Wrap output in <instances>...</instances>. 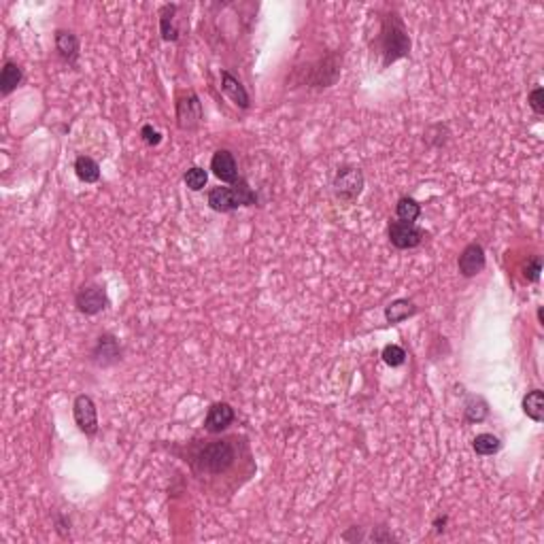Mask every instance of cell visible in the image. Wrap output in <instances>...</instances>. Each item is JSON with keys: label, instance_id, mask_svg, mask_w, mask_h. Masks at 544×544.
Segmentation results:
<instances>
[{"label": "cell", "instance_id": "cell-14", "mask_svg": "<svg viewBox=\"0 0 544 544\" xmlns=\"http://www.w3.org/2000/svg\"><path fill=\"white\" fill-rule=\"evenodd\" d=\"M56 47H58L60 56H62L66 62H70V64L77 62V58H79V38H77L75 32L58 30V32H56Z\"/></svg>", "mask_w": 544, "mask_h": 544}, {"label": "cell", "instance_id": "cell-15", "mask_svg": "<svg viewBox=\"0 0 544 544\" xmlns=\"http://www.w3.org/2000/svg\"><path fill=\"white\" fill-rule=\"evenodd\" d=\"M523 412L531 421L542 423L544 421V394L542 389H531L523 398Z\"/></svg>", "mask_w": 544, "mask_h": 544}, {"label": "cell", "instance_id": "cell-2", "mask_svg": "<svg viewBox=\"0 0 544 544\" xmlns=\"http://www.w3.org/2000/svg\"><path fill=\"white\" fill-rule=\"evenodd\" d=\"M256 202L258 196L244 179H238L232 187H213L208 192V206L217 213H230L238 206H251Z\"/></svg>", "mask_w": 544, "mask_h": 544}, {"label": "cell", "instance_id": "cell-21", "mask_svg": "<svg viewBox=\"0 0 544 544\" xmlns=\"http://www.w3.org/2000/svg\"><path fill=\"white\" fill-rule=\"evenodd\" d=\"M464 414H466V419H468V421H472V423H481V421L485 419V417L489 414V406H487V402H485L483 398L472 396V398L466 402Z\"/></svg>", "mask_w": 544, "mask_h": 544}, {"label": "cell", "instance_id": "cell-22", "mask_svg": "<svg viewBox=\"0 0 544 544\" xmlns=\"http://www.w3.org/2000/svg\"><path fill=\"white\" fill-rule=\"evenodd\" d=\"M472 449L479 453V455H493L502 449V442L497 436L493 434H479L474 440H472Z\"/></svg>", "mask_w": 544, "mask_h": 544}, {"label": "cell", "instance_id": "cell-27", "mask_svg": "<svg viewBox=\"0 0 544 544\" xmlns=\"http://www.w3.org/2000/svg\"><path fill=\"white\" fill-rule=\"evenodd\" d=\"M141 137H143V141H145V145H149V147H155V145H160L162 143V134L153 128V125H143V130H141Z\"/></svg>", "mask_w": 544, "mask_h": 544}, {"label": "cell", "instance_id": "cell-10", "mask_svg": "<svg viewBox=\"0 0 544 544\" xmlns=\"http://www.w3.org/2000/svg\"><path fill=\"white\" fill-rule=\"evenodd\" d=\"M234 421V408L228 402H215L206 412L204 419V430L211 434H219L224 432L230 423Z\"/></svg>", "mask_w": 544, "mask_h": 544}, {"label": "cell", "instance_id": "cell-12", "mask_svg": "<svg viewBox=\"0 0 544 544\" xmlns=\"http://www.w3.org/2000/svg\"><path fill=\"white\" fill-rule=\"evenodd\" d=\"M92 359L100 366H109L113 362L119 359V345H117V339L111 336V334H102V336L98 339V345L96 349L92 351Z\"/></svg>", "mask_w": 544, "mask_h": 544}, {"label": "cell", "instance_id": "cell-25", "mask_svg": "<svg viewBox=\"0 0 544 544\" xmlns=\"http://www.w3.org/2000/svg\"><path fill=\"white\" fill-rule=\"evenodd\" d=\"M540 272H542V266H540V258H538V256L529 258V260H527V264H525V268H523V277H525L527 281L536 283V281L540 279Z\"/></svg>", "mask_w": 544, "mask_h": 544}, {"label": "cell", "instance_id": "cell-26", "mask_svg": "<svg viewBox=\"0 0 544 544\" xmlns=\"http://www.w3.org/2000/svg\"><path fill=\"white\" fill-rule=\"evenodd\" d=\"M527 102H529V107H531V111H534L536 115H542V113H544V90H542V88L531 90Z\"/></svg>", "mask_w": 544, "mask_h": 544}, {"label": "cell", "instance_id": "cell-20", "mask_svg": "<svg viewBox=\"0 0 544 544\" xmlns=\"http://www.w3.org/2000/svg\"><path fill=\"white\" fill-rule=\"evenodd\" d=\"M396 215H398V219H400V222L414 224V222H417V217L421 215V206H419V202H417V200H412V198L404 196V198H400V200H398V204H396Z\"/></svg>", "mask_w": 544, "mask_h": 544}, {"label": "cell", "instance_id": "cell-18", "mask_svg": "<svg viewBox=\"0 0 544 544\" xmlns=\"http://www.w3.org/2000/svg\"><path fill=\"white\" fill-rule=\"evenodd\" d=\"M414 313H417L414 302L400 298V300H394V302L385 309V319H387L389 323H402V321H406L408 317H412Z\"/></svg>", "mask_w": 544, "mask_h": 544}, {"label": "cell", "instance_id": "cell-7", "mask_svg": "<svg viewBox=\"0 0 544 544\" xmlns=\"http://www.w3.org/2000/svg\"><path fill=\"white\" fill-rule=\"evenodd\" d=\"M202 121V104L200 98L189 92L177 102V123L181 130H196Z\"/></svg>", "mask_w": 544, "mask_h": 544}, {"label": "cell", "instance_id": "cell-3", "mask_svg": "<svg viewBox=\"0 0 544 544\" xmlns=\"http://www.w3.org/2000/svg\"><path fill=\"white\" fill-rule=\"evenodd\" d=\"M234 457L236 453L230 440H215L211 444H206L204 449H200V453L194 459V466L198 472L222 474L234 464Z\"/></svg>", "mask_w": 544, "mask_h": 544}, {"label": "cell", "instance_id": "cell-17", "mask_svg": "<svg viewBox=\"0 0 544 544\" xmlns=\"http://www.w3.org/2000/svg\"><path fill=\"white\" fill-rule=\"evenodd\" d=\"M75 173L83 183H96L100 179V166L88 155H79L75 162Z\"/></svg>", "mask_w": 544, "mask_h": 544}, {"label": "cell", "instance_id": "cell-5", "mask_svg": "<svg viewBox=\"0 0 544 544\" xmlns=\"http://www.w3.org/2000/svg\"><path fill=\"white\" fill-rule=\"evenodd\" d=\"M75 304L83 315H98L109 306V298H107L104 287H100L96 283H88L77 291Z\"/></svg>", "mask_w": 544, "mask_h": 544}, {"label": "cell", "instance_id": "cell-8", "mask_svg": "<svg viewBox=\"0 0 544 544\" xmlns=\"http://www.w3.org/2000/svg\"><path fill=\"white\" fill-rule=\"evenodd\" d=\"M426 232L419 230L414 224H406V222H394L389 226V240L396 249H414L419 247L423 240Z\"/></svg>", "mask_w": 544, "mask_h": 544}, {"label": "cell", "instance_id": "cell-1", "mask_svg": "<svg viewBox=\"0 0 544 544\" xmlns=\"http://www.w3.org/2000/svg\"><path fill=\"white\" fill-rule=\"evenodd\" d=\"M381 54H383V66L394 64L400 58H406L410 54V36L402 22V17L391 11L383 20L381 28Z\"/></svg>", "mask_w": 544, "mask_h": 544}, {"label": "cell", "instance_id": "cell-4", "mask_svg": "<svg viewBox=\"0 0 544 544\" xmlns=\"http://www.w3.org/2000/svg\"><path fill=\"white\" fill-rule=\"evenodd\" d=\"M364 189V175L355 166H345L339 171V175L334 177V194L343 202H353L359 198Z\"/></svg>", "mask_w": 544, "mask_h": 544}, {"label": "cell", "instance_id": "cell-19", "mask_svg": "<svg viewBox=\"0 0 544 544\" xmlns=\"http://www.w3.org/2000/svg\"><path fill=\"white\" fill-rule=\"evenodd\" d=\"M175 11L177 5H166L160 11V32L164 40H177L179 38V30L175 26Z\"/></svg>", "mask_w": 544, "mask_h": 544}, {"label": "cell", "instance_id": "cell-11", "mask_svg": "<svg viewBox=\"0 0 544 544\" xmlns=\"http://www.w3.org/2000/svg\"><path fill=\"white\" fill-rule=\"evenodd\" d=\"M211 171L217 179L226 181V183H236L238 181V166L234 155L228 149H219L213 160H211Z\"/></svg>", "mask_w": 544, "mask_h": 544}, {"label": "cell", "instance_id": "cell-24", "mask_svg": "<svg viewBox=\"0 0 544 544\" xmlns=\"http://www.w3.org/2000/svg\"><path fill=\"white\" fill-rule=\"evenodd\" d=\"M383 362H385L387 366H391V368L402 366V364L406 362V351H404L400 345H387V347L383 349Z\"/></svg>", "mask_w": 544, "mask_h": 544}, {"label": "cell", "instance_id": "cell-13", "mask_svg": "<svg viewBox=\"0 0 544 544\" xmlns=\"http://www.w3.org/2000/svg\"><path fill=\"white\" fill-rule=\"evenodd\" d=\"M222 88H224V92L240 107V109H249V94H247V90H244V86L242 83L230 72V70H222Z\"/></svg>", "mask_w": 544, "mask_h": 544}, {"label": "cell", "instance_id": "cell-16", "mask_svg": "<svg viewBox=\"0 0 544 544\" xmlns=\"http://www.w3.org/2000/svg\"><path fill=\"white\" fill-rule=\"evenodd\" d=\"M24 81V72L15 62H5L3 66V75H0V94L9 96L13 90H17V86Z\"/></svg>", "mask_w": 544, "mask_h": 544}, {"label": "cell", "instance_id": "cell-23", "mask_svg": "<svg viewBox=\"0 0 544 544\" xmlns=\"http://www.w3.org/2000/svg\"><path fill=\"white\" fill-rule=\"evenodd\" d=\"M183 181H185V185H187L189 189L200 192V189L206 185V181H208V173H206L204 169H200V166H194V169H189V171L183 175Z\"/></svg>", "mask_w": 544, "mask_h": 544}, {"label": "cell", "instance_id": "cell-6", "mask_svg": "<svg viewBox=\"0 0 544 544\" xmlns=\"http://www.w3.org/2000/svg\"><path fill=\"white\" fill-rule=\"evenodd\" d=\"M72 414H75V423L79 426V430L83 434L94 436L98 432V412H96V404L90 396L81 394L75 398Z\"/></svg>", "mask_w": 544, "mask_h": 544}, {"label": "cell", "instance_id": "cell-28", "mask_svg": "<svg viewBox=\"0 0 544 544\" xmlns=\"http://www.w3.org/2000/svg\"><path fill=\"white\" fill-rule=\"evenodd\" d=\"M446 521H449L446 517H438V519L434 521V527H436V531H442V529H444V525H446Z\"/></svg>", "mask_w": 544, "mask_h": 544}, {"label": "cell", "instance_id": "cell-9", "mask_svg": "<svg viewBox=\"0 0 544 544\" xmlns=\"http://www.w3.org/2000/svg\"><path fill=\"white\" fill-rule=\"evenodd\" d=\"M487 260H485V249L479 244V242H470L464 251L462 256H459V272H462L464 277H476L479 272H483Z\"/></svg>", "mask_w": 544, "mask_h": 544}]
</instances>
